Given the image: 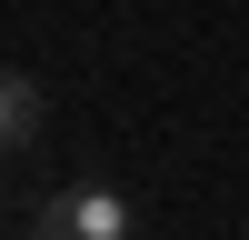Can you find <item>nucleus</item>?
<instances>
[{"label":"nucleus","instance_id":"obj_1","mask_svg":"<svg viewBox=\"0 0 249 240\" xmlns=\"http://www.w3.org/2000/svg\"><path fill=\"white\" fill-rule=\"evenodd\" d=\"M60 210H70V230L80 240H130L140 220H130V200L110 190V180H80V190H60Z\"/></svg>","mask_w":249,"mask_h":240},{"label":"nucleus","instance_id":"obj_2","mask_svg":"<svg viewBox=\"0 0 249 240\" xmlns=\"http://www.w3.org/2000/svg\"><path fill=\"white\" fill-rule=\"evenodd\" d=\"M40 110H50L40 80H30V70H0V150H20V140L40 130Z\"/></svg>","mask_w":249,"mask_h":240},{"label":"nucleus","instance_id":"obj_3","mask_svg":"<svg viewBox=\"0 0 249 240\" xmlns=\"http://www.w3.org/2000/svg\"><path fill=\"white\" fill-rule=\"evenodd\" d=\"M30 240H80V230H70V210H60V200H50V210L30 220Z\"/></svg>","mask_w":249,"mask_h":240}]
</instances>
